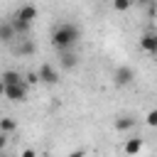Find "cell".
<instances>
[{
  "label": "cell",
  "instance_id": "cell-6",
  "mask_svg": "<svg viewBox=\"0 0 157 157\" xmlns=\"http://www.w3.org/2000/svg\"><path fill=\"white\" fill-rule=\"evenodd\" d=\"M15 37H20L17 34V29H15V25L7 20V22H2V27H0V39L5 42V44H12V39Z\"/></svg>",
  "mask_w": 157,
  "mask_h": 157
},
{
  "label": "cell",
  "instance_id": "cell-2",
  "mask_svg": "<svg viewBox=\"0 0 157 157\" xmlns=\"http://www.w3.org/2000/svg\"><path fill=\"white\" fill-rule=\"evenodd\" d=\"M27 81H20V83H7V86H2V93H5V98L7 101H12V103H22V101H27Z\"/></svg>",
  "mask_w": 157,
  "mask_h": 157
},
{
  "label": "cell",
  "instance_id": "cell-16",
  "mask_svg": "<svg viewBox=\"0 0 157 157\" xmlns=\"http://www.w3.org/2000/svg\"><path fill=\"white\" fill-rule=\"evenodd\" d=\"M145 123H147L150 128H157V108H152V110L145 115Z\"/></svg>",
  "mask_w": 157,
  "mask_h": 157
},
{
  "label": "cell",
  "instance_id": "cell-11",
  "mask_svg": "<svg viewBox=\"0 0 157 157\" xmlns=\"http://www.w3.org/2000/svg\"><path fill=\"white\" fill-rule=\"evenodd\" d=\"M15 52H17L20 56H29V54L34 52V44H32L29 39H20V47H17Z\"/></svg>",
  "mask_w": 157,
  "mask_h": 157
},
{
  "label": "cell",
  "instance_id": "cell-15",
  "mask_svg": "<svg viewBox=\"0 0 157 157\" xmlns=\"http://www.w3.org/2000/svg\"><path fill=\"white\" fill-rule=\"evenodd\" d=\"M135 5V0H113V7L118 10V12H125V10H130Z\"/></svg>",
  "mask_w": 157,
  "mask_h": 157
},
{
  "label": "cell",
  "instance_id": "cell-12",
  "mask_svg": "<svg viewBox=\"0 0 157 157\" xmlns=\"http://www.w3.org/2000/svg\"><path fill=\"white\" fill-rule=\"evenodd\" d=\"M10 22L15 25V29H17V34H20V37H25V34L29 32V22H25V20H20V17H12Z\"/></svg>",
  "mask_w": 157,
  "mask_h": 157
},
{
  "label": "cell",
  "instance_id": "cell-3",
  "mask_svg": "<svg viewBox=\"0 0 157 157\" xmlns=\"http://www.w3.org/2000/svg\"><path fill=\"white\" fill-rule=\"evenodd\" d=\"M132 78H135V71H132V66H118L115 69V74H113V81H115V86H130L132 83Z\"/></svg>",
  "mask_w": 157,
  "mask_h": 157
},
{
  "label": "cell",
  "instance_id": "cell-14",
  "mask_svg": "<svg viewBox=\"0 0 157 157\" xmlns=\"http://www.w3.org/2000/svg\"><path fill=\"white\" fill-rule=\"evenodd\" d=\"M15 128H17V123H15L12 118H2V120H0V132L7 135V132H12Z\"/></svg>",
  "mask_w": 157,
  "mask_h": 157
},
{
  "label": "cell",
  "instance_id": "cell-4",
  "mask_svg": "<svg viewBox=\"0 0 157 157\" xmlns=\"http://www.w3.org/2000/svg\"><path fill=\"white\" fill-rule=\"evenodd\" d=\"M39 81L47 83V86H56L59 83V71L52 64H42L39 66Z\"/></svg>",
  "mask_w": 157,
  "mask_h": 157
},
{
  "label": "cell",
  "instance_id": "cell-10",
  "mask_svg": "<svg viewBox=\"0 0 157 157\" xmlns=\"http://www.w3.org/2000/svg\"><path fill=\"white\" fill-rule=\"evenodd\" d=\"M123 150H125V155H137V152L142 150V137H130Z\"/></svg>",
  "mask_w": 157,
  "mask_h": 157
},
{
  "label": "cell",
  "instance_id": "cell-13",
  "mask_svg": "<svg viewBox=\"0 0 157 157\" xmlns=\"http://www.w3.org/2000/svg\"><path fill=\"white\" fill-rule=\"evenodd\" d=\"M22 81V76L17 74V71H2V86H7V83H20Z\"/></svg>",
  "mask_w": 157,
  "mask_h": 157
},
{
  "label": "cell",
  "instance_id": "cell-1",
  "mask_svg": "<svg viewBox=\"0 0 157 157\" xmlns=\"http://www.w3.org/2000/svg\"><path fill=\"white\" fill-rule=\"evenodd\" d=\"M78 37H81V32H78L76 25H71V22H61V25L54 27V32H52V47H54L56 52L71 49V47L78 42Z\"/></svg>",
  "mask_w": 157,
  "mask_h": 157
},
{
  "label": "cell",
  "instance_id": "cell-9",
  "mask_svg": "<svg viewBox=\"0 0 157 157\" xmlns=\"http://www.w3.org/2000/svg\"><path fill=\"white\" fill-rule=\"evenodd\" d=\"M115 130L118 132H125V130H130L132 125H135V118H130V115H120V118H115Z\"/></svg>",
  "mask_w": 157,
  "mask_h": 157
},
{
  "label": "cell",
  "instance_id": "cell-8",
  "mask_svg": "<svg viewBox=\"0 0 157 157\" xmlns=\"http://www.w3.org/2000/svg\"><path fill=\"white\" fill-rule=\"evenodd\" d=\"M61 56H59V64H61V69H74L76 64H78V56L76 54H71L69 49H64V52H59Z\"/></svg>",
  "mask_w": 157,
  "mask_h": 157
},
{
  "label": "cell",
  "instance_id": "cell-5",
  "mask_svg": "<svg viewBox=\"0 0 157 157\" xmlns=\"http://www.w3.org/2000/svg\"><path fill=\"white\" fill-rule=\"evenodd\" d=\"M140 49L152 54V56H157V32H145L140 37Z\"/></svg>",
  "mask_w": 157,
  "mask_h": 157
},
{
  "label": "cell",
  "instance_id": "cell-7",
  "mask_svg": "<svg viewBox=\"0 0 157 157\" xmlns=\"http://www.w3.org/2000/svg\"><path fill=\"white\" fill-rule=\"evenodd\" d=\"M15 17H20V20H25V22L32 25V22L37 20V7H34V5H22V7L15 12Z\"/></svg>",
  "mask_w": 157,
  "mask_h": 157
},
{
  "label": "cell",
  "instance_id": "cell-17",
  "mask_svg": "<svg viewBox=\"0 0 157 157\" xmlns=\"http://www.w3.org/2000/svg\"><path fill=\"white\" fill-rule=\"evenodd\" d=\"M25 81H27L29 86H32V83H37V81H39V71H29V74L25 76Z\"/></svg>",
  "mask_w": 157,
  "mask_h": 157
},
{
  "label": "cell",
  "instance_id": "cell-18",
  "mask_svg": "<svg viewBox=\"0 0 157 157\" xmlns=\"http://www.w3.org/2000/svg\"><path fill=\"white\" fill-rule=\"evenodd\" d=\"M34 155H37L34 150H22V152H20V157H34Z\"/></svg>",
  "mask_w": 157,
  "mask_h": 157
}]
</instances>
